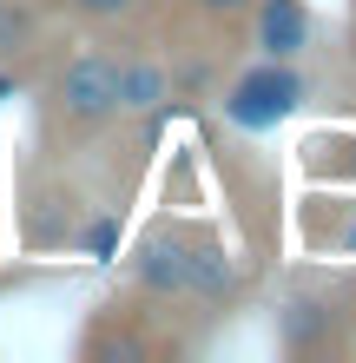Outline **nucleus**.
Wrapping results in <instances>:
<instances>
[{"label":"nucleus","instance_id":"5","mask_svg":"<svg viewBox=\"0 0 356 363\" xmlns=\"http://www.w3.org/2000/svg\"><path fill=\"white\" fill-rule=\"evenodd\" d=\"M244 20H258V53L264 60H290V53L304 47V33H310L304 0H251Z\"/></svg>","mask_w":356,"mask_h":363},{"label":"nucleus","instance_id":"6","mask_svg":"<svg viewBox=\"0 0 356 363\" xmlns=\"http://www.w3.org/2000/svg\"><path fill=\"white\" fill-rule=\"evenodd\" d=\"M290 106H297V73H290V67H264L258 79H244V86H238V106H231V113L244 125H264V119L290 113Z\"/></svg>","mask_w":356,"mask_h":363},{"label":"nucleus","instance_id":"1","mask_svg":"<svg viewBox=\"0 0 356 363\" xmlns=\"http://www.w3.org/2000/svg\"><path fill=\"white\" fill-rule=\"evenodd\" d=\"M119 125V53L113 47H73L40 79V139L53 152L99 139Z\"/></svg>","mask_w":356,"mask_h":363},{"label":"nucleus","instance_id":"4","mask_svg":"<svg viewBox=\"0 0 356 363\" xmlns=\"http://www.w3.org/2000/svg\"><path fill=\"white\" fill-rule=\"evenodd\" d=\"M47 0H0V67H27L47 53Z\"/></svg>","mask_w":356,"mask_h":363},{"label":"nucleus","instance_id":"8","mask_svg":"<svg viewBox=\"0 0 356 363\" xmlns=\"http://www.w3.org/2000/svg\"><path fill=\"white\" fill-rule=\"evenodd\" d=\"M198 20H212V27H238V20L251 13V0H185Z\"/></svg>","mask_w":356,"mask_h":363},{"label":"nucleus","instance_id":"3","mask_svg":"<svg viewBox=\"0 0 356 363\" xmlns=\"http://www.w3.org/2000/svg\"><path fill=\"white\" fill-rule=\"evenodd\" d=\"M178 99V73L159 53H119V119H145L159 125Z\"/></svg>","mask_w":356,"mask_h":363},{"label":"nucleus","instance_id":"7","mask_svg":"<svg viewBox=\"0 0 356 363\" xmlns=\"http://www.w3.org/2000/svg\"><path fill=\"white\" fill-rule=\"evenodd\" d=\"M47 7L79 20V27H93V33H119V27H139L152 13V0H47Z\"/></svg>","mask_w":356,"mask_h":363},{"label":"nucleus","instance_id":"2","mask_svg":"<svg viewBox=\"0 0 356 363\" xmlns=\"http://www.w3.org/2000/svg\"><path fill=\"white\" fill-rule=\"evenodd\" d=\"M205 238H212L205 225H178V218L152 225L132 245V291L145 297V304H178L185 284H192V264H198Z\"/></svg>","mask_w":356,"mask_h":363}]
</instances>
